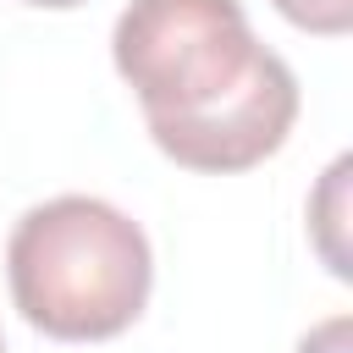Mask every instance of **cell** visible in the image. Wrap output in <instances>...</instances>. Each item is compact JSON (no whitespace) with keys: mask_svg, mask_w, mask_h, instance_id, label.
<instances>
[{"mask_svg":"<svg viewBox=\"0 0 353 353\" xmlns=\"http://www.w3.org/2000/svg\"><path fill=\"white\" fill-rule=\"evenodd\" d=\"M0 353H6V336H0Z\"/></svg>","mask_w":353,"mask_h":353,"instance_id":"52a82bcc","label":"cell"},{"mask_svg":"<svg viewBox=\"0 0 353 353\" xmlns=\"http://www.w3.org/2000/svg\"><path fill=\"white\" fill-rule=\"evenodd\" d=\"M6 276L22 320L55 342L121 336L154 287V254L132 215L94 193L33 204L6 243Z\"/></svg>","mask_w":353,"mask_h":353,"instance_id":"7a4b0ae2","label":"cell"},{"mask_svg":"<svg viewBox=\"0 0 353 353\" xmlns=\"http://www.w3.org/2000/svg\"><path fill=\"white\" fill-rule=\"evenodd\" d=\"M292 28L320 33V39H342L353 28V0H270Z\"/></svg>","mask_w":353,"mask_h":353,"instance_id":"277c9868","label":"cell"},{"mask_svg":"<svg viewBox=\"0 0 353 353\" xmlns=\"http://www.w3.org/2000/svg\"><path fill=\"white\" fill-rule=\"evenodd\" d=\"M292 353H353V320L347 314H331V320H320Z\"/></svg>","mask_w":353,"mask_h":353,"instance_id":"5b68a950","label":"cell"},{"mask_svg":"<svg viewBox=\"0 0 353 353\" xmlns=\"http://www.w3.org/2000/svg\"><path fill=\"white\" fill-rule=\"evenodd\" d=\"M110 55L154 149L188 171H248L298 121V77L254 39L243 0H132Z\"/></svg>","mask_w":353,"mask_h":353,"instance_id":"6da1fadb","label":"cell"},{"mask_svg":"<svg viewBox=\"0 0 353 353\" xmlns=\"http://www.w3.org/2000/svg\"><path fill=\"white\" fill-rule=\"evenodd\" d=\"M347 171H353V160L342 154V160H331V171H325V182H320V193H314V204H309V232H314V248H320V259L331 265V276H353V265H347V248H342V215H347Z\"/></svg>","mask_w":353,"mask_h":353,"instance_id":"3957f363","label":"cell"},{"mask_svg":"<svg viewBox=\"0 0 353 353\" xmlns=\"http://www.w3.org/2000/svg\"><path fill=\"white\" fill-rule=\"evenodd\" d=\"M28 6H44V11H66V6H83V0H28Z\"/></svg>","mask_w":353,"mask_h":353,"instance_id":"8992f818","label":"cell"}]
</instances>
